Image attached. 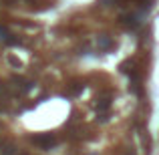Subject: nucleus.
Listing matches in <instances>:
<instances>
[{"label":"nucleus","instance_id":"1","mask_svg":"<svg viewBox=\"0 0 159 155\" xmlns=\"http://www.w3.org/2000/svg\"><path fill=\"white\" fill-rule=\"evenodd\" d=\"M32 143L39 145L40 149H52L57 145V139H54V135H51V133H44V135H34L32 137Z\"/></svg>","mask_w":159,"mask_h":155},{"label":"nucleus","instance_id":"5","mask_svg":"<svg viewBox=\"0 0 159 155\" xmlns=\"http://www.w3.org/2000/svg\"><path fill=\"white\" fill-rule=\"evenodd\" d=\"M10 62H12V65H14V66H20V61H16L14 57H10Z\"/></svg>","mask_w":159,"mask_h":155},{"label":"nucleus","instance_id":"2","mask_svg":"<svg viewBox=\"0 0 159 155\" xmlns=\"http://www.w3.org/2000/svg\"><path fill=\"white\" fill-rule=\"evenodd\" d=\"M111 107V99H101V103H99V111H107V109Z\"/></svg>","mask_w":159,"mask_h":155},{"label":"nucleus","instance_id":"3","mask_svg":"<svg viewBox=\"0 0 159 155\" xmlns=\"http://www.w3.org/2000/svg\"><path fill=\"white\" fill-rule=\"evenodd\" d=\"M111 44L113 43H111V39H109V36H99V47H105L107 48V47H111Z\"/></svg>","mask_w":159,"mask_h":155},{"label":"nucleus","instance_id":"6","mask_svg":"<svg viewBox=\"0 0 159 155\" xmlns=\"http://www.w3.org/2000/svg\"><path fill=\"white\" fill-rule=\"evenodd\" d=\"M109 2V0H101V4H107Z\"/></svg>","mask_w":159,"mask_h":155},{"label":"nucleus","instance_id":"4","mask_svg":"<svg viewBox=\"0 0 159 155\" xmlns=\"http://www.w3.org/2000/svg\"><path fill=\"white\" fill-rule=\"evenodd\" d=\"M83 89H85V85H81V83H77V85L73 87V91H70V95H79V93H81Z\"/></svg>","mask_w":159,"mask_h":155}]
</instances>
